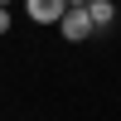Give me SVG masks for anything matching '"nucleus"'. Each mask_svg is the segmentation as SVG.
<instances>
[{"label":"nucleus","instance_id":"1","mask_svg":"<svg viewBox=\"0 0 121 121\" xmlns=\"http://www.w3.org/2000/svg\"><path fill=\"white\" fill-rule=\"evenodd\" d=\"M58 34H63L68 44H87V39L97 34V24H92V15H87V5H82V10H63V19H58Z\"/></svg>","mask_w":121,"mask_h":121},{"label":"nucleus","instance_id":"4","mask_svg":"<svg viewBox=\"0 0 121 121\" xmlns=\"http://www.w3.org/2000/svg\"><path fill=\"white\" fill-rule=\"evenodd\" d=\"M0 34H10V10H0Z\"/></svg>","mask_w":121,"mask_h":121},{"label":"nucleus","instance_id":"2","mask_svg":"<svg viewBox=\"0 0 121 121\" xmlns=\"http://www.w3.org/2000/svg\"><path fill=\"white\" fill-rule=\"evenodd\" d=\"M63 10H68V0H24V15L34 24H58Z\"/></svg>","mask_w":121,"mask_h":121},{"label":"nucleus","instance_id":"6","mask_svg":"<svg viewBox=\"0 0 121 121\" xmlns=\"http://www.w3.org/2000/svg\"><path fill=\"white\" fill-rule=\"evenodd\" d=\"M0 10H10V0H0Z\"/></svg>","mask_w":121,"mask_h":121},{"label":"nucleus","instance_id":"3","mask_svg":"<svg viewBox=\"0 0 121 121\" xmlns=\"http://www.w3.org/2000/svg\"><path fill=\"white\" fill-rule=\"evenodd\" d=\"M87 15H92L97 29H112L116 24V5H112V0H87Z\"/></svg>","mask_w":121,"mask_h":121},{"label":"nucleus","instance_id":"5","mask_svg":"<svg viewBox=\"0 0 121 121\" xmlns=\"http://www.w3.org/2000/svg\"><path fill=\"white\" fill-rule=\"evenodd\" d=\"M82 5H87V0H68V10H82Z\"/></svg>","mask_w":121,"mask_h":121}]
</instances>
